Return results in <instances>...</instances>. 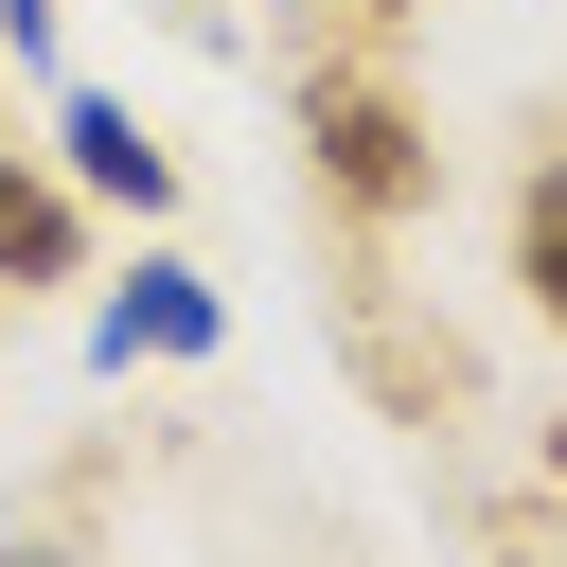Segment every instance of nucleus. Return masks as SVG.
<instances>
[{
  "mask_svg": "<svg viewBox=\"0 0 567 567\" xmlns=\"http://www.w3.org/2000/svg\"><path fill=\"white\" fill-rule=\"evenodd\" d=\"M0 567H89V549H71V532H18V549H0Z\"/></svg>",
  "mask_w": 567,
  "mask_h": 567,
  "instance_id": "nucleus-6",
  "label": "nucleus"
},
{
  "mask_svg": "<svg viewBox=\"0 0 567 567\" xmlns=\"http://www.w3.org/2000/svg\"><path fill=\"white\" fill-rule=\"evenodd\" d=\"M337 18H354V35H390V18H408V0H337Z\"/></svg>",
  "mask_w": 567,
  "mask_h": 567,
  "instance_id": "nucleus-7",
  "label": "nucleus"
},
{
  "mask_svg": "<svg viewBox=\"0 0 567 567\" xmlns=\"http://www.w3.org/2000/svg\"><path fill=\"white\" fill-rule=\"evenodd\" d=\"M71 266H89V195L0 142V284H71Z\"/></svg>",
  "mask_w": 567,
  "mask_h": 567,
  "instance_id": "nucleus-4",
  "label": "nucleus"
},
{
  "mask_svg": "<svg viewBox=\"0 0 567 567\" xmlns=\"http://www.w3.org/2000/svg\"><path fill=\"white\" fill-rule=\"evenodd\" d=\"M213 337H230V301H213L177 248H142V266L89 301V354H106V372H159V354H213Z\"/></svg>",
  "mask_w": 567,
  "mask_h": 567,
  "instance_id": "nucleus-3",
  "label": "nucleus"
},
{
  "mask_svg": "<svg viewBox=\"0 0 567 567\" xmlns=\"http://www.w3.org/2000/svg\"><path fill=\"white\" fill-rule=\"evenodd\" d=\"M301 159L354 195V213H425V177H443V142H425V106L372 71V53H301Z\"/></svg>",
  "mask_w": 567,
  "mask_h": 567,
  "instance_id": "nucleus-1",
  "label": "nucleus"
},
{
  "mask_svg": "<svg viewBox=\"0 0 567 567\" xmlns=\"http://www.w3.org/2000/svg\"><path fill=\"white\" fill-rule=\"evenodd\" d=\"M514 284H532V319L567 337V159H532V177H514Z\"/></svg>",
  "mask_w": 567,
  "mask_h": 567,
  "instance_id": "nucleus-5",
  "label": "nucleus"
},
{
  "mask_svg": "<svg viewBox=\"0 0 567 567\" xmlns=\"http://www.w3.org/2000/svg\"><path fill=\"white\" fill-rule=\"evenodd\" d=\"M53 177H71L89 213H142V230L177 213V159L142 142V106H124V89H71V106H53Z\"/></svg>",
  "mask_w": 567,
  "mask_h": 567,
  "instance_id": "nucleus-2",
  "label": "nucleus"
}]
</instances>
